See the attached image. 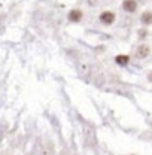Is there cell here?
Returning <instances> with one entry per match:
<instances>
[{"instance_id": "6da1fadb", "label": "cell", "mask_w": 152, "mask_h": 155, "mask_svg": "<svg viewBox=\"0 0 152 155\" xmlns=\"http://www.w3.org/2000/svg\"><path fill=\"white\" fill-rule=\"evenodd\" d=\"M98 19H100V22H101L103 25H112V24L115 22V19H116V17H115L114 12H111V11H104V12L100 14Z\"/></svg>"}, {"instance_id": "7a4b0ae2", "label": "cell", "mask_w": 152, "mask_h": 155, "mask_svg": "<svg viewBox=\"0 0 152 155\" xmlns=\"http://www.w3.org/2000/svg\"><path fill=\"white\" fill-rule=\"evenodd\" d=\"M151 54V48L148 46V45H139L137 46V49H136V57L140 58V60H143V58H146L148 55Z\"/></svg>"}, {"instance_id": "3957f363", "label": "cell", "mask_w": 152, "mask_h": 155, "mask_svg": "<svg viewBox=\"0 0 152 155\" xmlns=\"http://www.w3.org/2000/svg\"><path fill=\"white\" fill-rule=\"evenodd\" d=\"M122 9L128 14H133L137 11V2L136 0H124L122 2Z\"/></svg>"}, {"instance_id": "277c9868", "label": "cell", "mask_w": 152, "mask_h": 155, "mask_svg": "<svg viewBox=\"0 0 152 155\" xmlns=\"http://www.w3.org/2000/svg\"><path fill=\"white\" fill-rule=\"evenodd\" d=\"M82 17H84V14H82L81 9H72L69 12V15H67L69 21H72V22H79L82 19Z\"/></svg>"}, {"instance_id": "5b68a950", "label": "cell", "mask_w": 152, "mask_h": 155, "mask_svg": "<svg viewBox=\"0 0 152 155\" xmlns=\"http://www.w3.org/2000/svg\"><path fill=\"white\" fill-rule=\"evenodd\" d=\"M140 21H142V24H145V25L152 24V12H149V11L143 12V14H142V17H140Z\"/></svg>"}, {"instance_id": "8992f818", "label": "cell", "mask_w": 152, "mask_h": 155, "mask_svg": "<svg viewBox=\"0 0 152 155\" xmlns=\"http://www.w3.org/2000/svg\"><path fill=\"white\" fill-rule=\"evenodd\" d=\"M115 61H116V64H119V66H127L128 63H130V57L128 55H116L115 57Z\"/></svg>"}, {"instance_id": "52a82bcc", "label": "cell", "mask_w": 152, "mask_h": 155, "mask_svg": "<svg viewBox=\"0 0 152 155\" xmlns=\"http://www.w3.org/2000/svg\"><path fill=\"white\" fill-rule=\"evenodd\" d=\"M146 36V31L145 30H140V38H145Z\"/></svg>"}, {"instance_id": "ba28073f", "label": "cell", "mask_w": 152, "mask_h": 155, "mask_svg": "<svg viewBox=\"0 0 152 155\" xmlns=\"http://www.w3.org/2000/svg\"><path fill=\"white\" fill-rule=\"evenodd\" d=\"M148 79H149V81H151V82H152V72H151V73H149V75H148Z\"/></svg>"}]
</instances>
